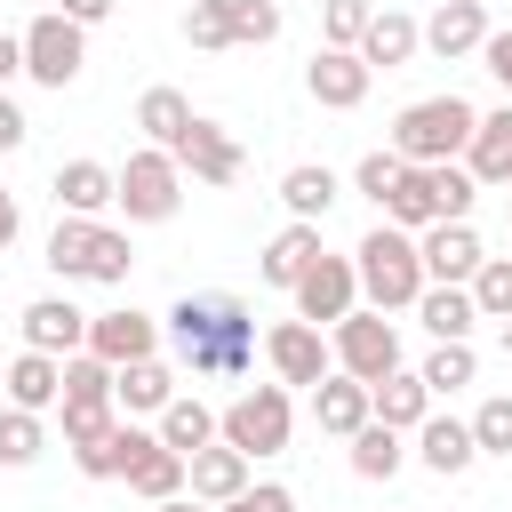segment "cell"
Here are the masks:
<instances>
[{
  "label": "cell",
  "mask_w": 512,
  "mask_h": 512,
  "mask_svg": "<svg viewBox=\"0 0 512 512\" xmlns=\"http://www.w3.org/2000/svg\"><path fill=\"white\" fill-rule=\"evenodd\" d=\"M168 336H176V368L200 376V384H240L256 368V320L232 288H200V296H176L168 312Z\"/></svg>",
  "instance_id": "6da1fadb"
},
{
  "label": "cell",
  "mask_w": 512,
  "mask_h": 512,
  "mask_svg": "<svg viewBox=\"0 0 512 512\" xmlns=\"http://www.w3.org/2000/svg\"><path fill=\"white\" fill-rule=\"evenodd\" d=\"M352 264H360L368 312H416V296L432 288V280H424V248H416V232H400V224H376V232L352 248Z\"/></svg>",
  "instance_id": "7a4b0ae2"
},
{
  "label": "cell",
  "mask_w": 512,
  "mask_h": 512,
  "mask_svg": "<svg viewBox=\"0 0 512 512\" xmlns=\"http://www.w3.org/2000/svg\"><path fill=\"white\" fill-rule=\"evenodd\" d=\"M472 128H480V112L448 88V96H416L400 120H392V152L408 160V168H448L464 144H472Z\"/></svg>",
  "instance_id": "3957f363"
},
{
  "label": "cell",
  "mask_w": 512,
  "mask_h": 512,
  "mask_svg": "<svg viewBox=\"0 0 512 512\" xmlns=\"http://www.w3.org/2000/svg\"><path fill=\"white\" fill-rule=\"evenodd\" d=\"M48 264H56L64 280L120 288L136 256H128V232H112V224H96V216H56V232H48Z\"/></svg>",
  "instance_id": "277c9868"
},
{
  "label": "cell",
  "mask_w": 512,
  "mask_h": 512,
  "mask_svg": "<svg viewBox=\"0 0 512 512\" xmlns=\"http://www.w3.org/2000/svg\"><path fill=\"white\" fill-rule=\"evenodd\" d=\"M288 432H296V400H288V384H248V392L216 416V440L240 448L248 464H256V456H280Z\"/></svg>",
  "instance_id": "5b68a950"
},
{
  "label": "cell",
  "mask_w": 512,
  "mask_h": 512,
  "mask_svg": "<svg viewBox=\"0 0 512 512\" xmlns=\"http://www.w3.org/2000/svg\"><path fill=\"white\" fill-rule=\"evenodd\" d=\"M120 208H128V224H168V216L184 208V168H176V152H160V144L128 152V168H120Z\"/></svg>",
  "instance_id": "8992f818"
},
{
  "label": "cell",
  "mask_w": 512,
  "mask_h": 512,
  "mask_svg": "<svg viewBox=\"0 0 512 512\" xmlns=\"http://www.w3.org/2000/svg\"><path fill=\"white\" fill-rule=\"evenodd\" d=\"M80 64H88V32H80L64 8H48V16L24 24V72H32L40 88H72Z\"/></svg>",
  "instance_id": "52a82bcc"
},
{
  "label": "cell",
  "mask_w": 512,
  "mask_h": 512,
  "mask_svg": "<svg viewBox=\"0 0 512 512\" xmlns=\"http://www.w3.org/2000/svg\"><path fill=\"white\" fill-rule=\"evenodd\" d=\"M328 344H336V368L360 376V384H384V376L400 368V328H392V312H344Z\"/></svg>",
  "instance_id": "ba28073f"
},
{
  "label": "cell",
  "mask_w": 512,
  "mask_h": 512,
  "mask_svg": "<svg viewBox=\"0 0 512 512\" xmlns=\"http://www.w3.org/2000/svg\"><path fill=\"white\" fill-rule=\"evenodd\" d=\"M264 360H272V384H320V376H336V344L312 328V320H280V328H264Z\"/></svg>",
  "instance_id": "9c48e42d"
},
{
  "label": "cell",
  "mask_w": 512,
  "mask_h": 512,
  "mask_svg": "<svg viewBox=\"0 0 512 512\" xmlns=\"http://www.w3.org/2000/svg\"><path fill=\"white\" fill-rule=\"evenodd\" d=\"M288 296H296V320H312V328H320V320H344V312H360V264L320 248V264H312Z\"/></svg>",
  "instance_id": "30bf717a"
},
{
  "label": "cell",
  "mask_w": 512,
  "mask_h": 512,
  "mask_svg": "<svg viewBox=\"0 0 512 512\" xmlns=\"http://www.w3.org/2000/svg\"><path fill=\"white\" fill-rule=\"evenodd\" d=\"M16 320H24V352L72 360V352H88V320H96V312H80L72 296H32Z\"/></svg>",
  "instance_id": "8fae6325"
},
{
  "label": "cell",
  "mask_w": 512,
  "mask_h": 512,
  "mask_svg": "<svg viewBox=\"0 0 512 512\" xmlns=\"http://www.w3.org/2000/svg\"><path fill=\"white\" fill-rule=\"evenodd\" d=\"M368 64H360V48H312V64H304V88H312V104L320 112H352V104H368Z\"/></svg>",
  "instance_id": "7c38bea8"
},
{
  "label": "cell",
  "mask_w": 512,
  "mask_h": 512,
  "mask_svg": "<svg viewBox=\"0 0 512 512\" xmlns=\"http://www.w3.org/2000/svg\"><path fill=\"white\" fill-rule=\"evenodd\" d=\"M416 248H424V280L432 288H472V272L488 264L472 224H432V232H416Z\"/></svg>",
  "instance_id": "4fadbf2b"
},
{
  "label": "cell",
  "mask_w": 512,
  "mask_h": 512,
  "mask_svg": "<svg viewBox=\"0 0 512 512\" xmlns=\"http://www.w3.org/2000/svg\"><path fill=\"white\" fill-rule=\"evenodd\" d=\"M88 352H96L104 368L160 360V320H144L136 304H120V312H96V320H88Z\"/></svg>",
  "instance_id": "5bb4252c"
},
{
  "label": "cell",
  "mask_w": 512,
  "mask_h": 512,
  "mask_svg": "<svg viewBox=\"0 0 512 512\" xmlns=\"http://www.w3.org/2000/svg\"><path fill=\"white\" fill-rule=\"evenodd\" d=\"M424 48H432L440 64L480 56V48H488V0H440L432 24H424Z\"/></svg>",
  "instance_id": "9a60e30c"
},
{
  "label": "cell",
  "mask_w": 512,
  "mask_h": 512,
  "mask_svg": "<svg viewBox=\"0 0 512 512\" xmlns=\"http://www.w3.org/2000/svg\"><path fill=\"white\" fill-rule=\"evenodd\" d=\"M312 424H320V432H336V440H352L360 424H376V392H368L360 376H344V368H336V376H320V384H312Z\"/></svg>",
  "instance_id": "2e32d148"
},
{
  "label": "cell",
  "mask_w": 512,
  "mask_h": 512,
  "mask_svg": "<svg viewBox=\"0 0 512 512\" xmlns=\"http://www.w3.org/2000/svg\"><path fill=\"white\" fill-rule=\"evenodd\" d=\"M176 168H184L192 184H232V176H240V144H232V128L192 120V136L176 144Z\"/></svg>",
  "instance_id": "e0dca14e"
},
{
  "label": "cell",
  "mask_w": 512,
  "mask_h": 512,
  "mask_svg": "<svg viewBox=\"0 0 512 512\" xmlns=\"http://www.w3.org/2000/svg\"><path fill=\"white\" fill-rule=\"evenodd\" d=\"M416 456H424V472L464 480V472L480 464V440H472V424H456V416H424V424H416Z\"/></svg>",
  "instance_id": "ac0fdd59"
},
{
  "label": "cell",
  "mask_w": 512,
  "mask_h": 512,
  "mask_svg": "<svg viewBox=\"0 0 512 512\" xmlns=\"http://www.w3.org/2000/svg\"><path fill=\"white\" fill-rule=\"evenodd\" d=\"M56 208H64V216L120 208V168H104V160H64V168H56Z\"/></svg>",
  "instance_id": "d6986e66"
},
{
  "label": "cell",
  "mask_w": 512,
  "mask_h": 512,
  "mask_svg": "<svg viewBox=\"0 0 512 512\" xmlns=\"http://www.w3.org/2000/svg\"><path fill=\"white\" fill-rule=\"evenodd\" d=\"M312 264H320V224H288V232H272V240H264V256H256L264 288H296Z\"/></svg>",
  "instance_id": "ffe728a7"
},
{
  "label": "cell",
  "mask_w": 512,
  "mask_h": 512,
  "mask_svg": "<svg viewBox=\"0 0 512 512\" xmlns=\"http://www.w3.org/2000/svg\"><path fill=\"white\" fill-rule=\"evenodd\" d=\"M416 48H424V24H416V16H400V8H376L368 40H360V64H368V72H400Z\"/></svg>",
  "instance_id": "44dd1931"
},
{
  "label": "cell",
  "mask_w": 512,
  "mask_h": 512,
  "mask_svg": "<svg viewBox=\"0 0 512 512\" xmlns=\"http://www.w3.org/2000/svg\"><path fill=\"white\" fill-rule=\"evenodd\" d=\"M192 120H200V112H192L184 88H144V96H136V128H144V144H160V152H176V144L192 136Z\"/></svg>",
  "instance_id": "7402d4cb"
},
{
  "label": "cell",
  "mask_w": 512,
  "mask_h": 512,
  "mask_svg": "<svg viewBox=\"0 0 512 512\" xmlns=\"http://www.w3.org/2000/svg\"><path fill=\"white\" fill-rule=\"evenodd\" d=\"M112 400L128 416H160L176 400V368L168 360H128V368H112Z\"/></svg>",
  "instance_id": "603a6c76"
},
{
  "label": "cell",
  "mask_w": 512,
  "mask_h": 512,
  "mask_svg": "<svg viewBox=\"0 0 512 512\" xmlns=\"http://www.w3.org/2000/svg\"><path fill=\"white\" fill-rule=\"evenodd\" d=\"M184 480H192V464L176 456V448H160V432L136 448V464H128V496H144V504H168V496H184Z\"/></svg>",
  "instance_id": "cb8c5ba5"
},
{
  "label": "cell",
  "mask_w": 512,
  "mask_h": 512,
  "mask_svg": "<svg viewBox=\"0 0 512 512\" xmlns=\"http://www.w3.org/2000/svg\"><path fill=\"white\" fill-rule=\"evenodd\" d=\"M464 168H472V184H512V104L480 112V128L464 144Z\"/></svg>",
  "instance_id": "d4e9b609"
},
{
  "label": "cell",
  "mask_w": 512,
  "mask_h": 512,
  "mask_svg": "<svg viewBox=\"0 0 512 512\" xmlns=\"http://www.w3.org/2000/svg\"><path fill=\"white\" fill-rule=\"evenodd\" d=\"M384 224H400V232H432V224H440V184H432V168H400V184L384 192Z\"/></svg>",
  "instance_id": "484cf974"
},
{
  "label": "cell",
  "mask_w": 512,
  "mask_h": 512,
  "mask_svg": "<svg viewBox=\"0 0 512 512\" xmlns=\"http://www.w3.org/2000/svg\"><path fill=\"white\" fill-rule=\"evenodd\" d=\"M64 400V360H48V352H16L8 360V408H56Z\"/></svg>",
  "instance_id": "4316f807"
},
{
  "label": "cell",
  "mask_w": 512,
  "mask_h": 512,
  "mask_svg": "<svg viewBox=\"0 0 512 512\" xmlns=\"http://www.w3.org/2000/svg\"><path fill=\"white\" fill-rule=\"evenodd\" d=\"M376 392V424H392V432H416L424 416H432V384L416 376V368H392L384 384H368Z\"/></svg>",
  "instance_id": "83f0119b"
},
{
  "label": "cell",
  "mask_w": 512,
  "mask_h": 512,
  "mask_svg": "<svg viewBox=\"0 0 512 512\" xmlns=\"http://www.w3.org/2000/svg\"><path fill=\"white\" fill-rule=\"evenodd\" d=\"M160 448H176L184 464H192L200 448H216V408L192 400V392H176V400L160 408Z\"/></svg>",
  "instance_id": "f1b7e54d"
},
{
  "label": "cell",
  "mask_w": 512,
  "mask_h": 512,
  "mask_svg": "<svg viewBox=\"0 0 512 512\" xmlns=\"http://www.w3.org/2000/svg\"><path fill=\"white\" fill-rule=\"evenodd\" d=\"M416 320L432 328V344H472L480 304H472V288H424V296H416Z\"/></svg>",
  "instance_id": "f546056e"
},
{
  "label": "cell",
  "mask_w": 512,
  "mask_h": 512,
  "mask_svg": "<svg viewBox=\"0 0 512 512\" xmlns=\"http://www.w3.org/2000/svg\"><path fill=\"white\" fill-rule=\"evenodd\" d=\"M184 488H192L200 504H232V496L248 488V456L216 440V448H200V456H192V480H184Z\"/></svg>",
  "instance_id": "4dcf8cb0"
},
{
  "label": "cell",
  "mask_w": 512,
  "mask_h": 512,
  "mask_svg": "<svg viewBox=\"0 0 512 512\" xmlns=\"http://www.w3.org/2000/svg\"><path fill=\"white\" fill-rule=\"evenodd\" d=\"M280 200H288V216H296V224H320V216L336 208V168H312V160H296V168L280 176Z\"/></svg>",
  "instance_id": "1f68e13d"
},
{
  "label": "cell",
  "mask_w": 512,
  "mask_h": 512,
  "mask_svg": "<svg viewBox=\"0 0 512 512\" xmlns=\"http://www.w3.org/2000/svg\"><path fill=\"white\" fill-rule=\"evenodd\" d=\"M144 440H152V432H144V424H128V416H120V424H112V432H104V440H96V448H80V456H72V464H80V472H88V480H128V464H136V448H144Z\"/></svg>",
  "instance_id": "d6a6232c"
},
{
  "label": "cell",
  "mask_w": 512,
  "mask_h": 512,
  "mask_svg": "<svg viewBox=\"0 0 512 512\" xmlns=\"http://www.w3.org/2000/svg\"><path fill=\"white\" fill-rule=\"evenodd\" d=\"M400 456H408V448H400L392 424H360V432H352V472H360V480H392Z\"/></svg>",
  "instance_id": "836d02e7"
},
{
  "label": "cell",
  "mask_w": 512,
  "mask_h": 512,
  "mask_svg": "<svg viewBox=\"0 0 512 512\" xmlns=\"http://www.w3.org/2000/svg\"><path fill=\"white\" fill-rule=\"evenodd\" d=\"M40 448H48L40 416H32V408H8V400H0V464H8V472H24V464H40Z\"/></svg>",
  "instance_id": "e575fe53"
},
{
  "label": "cell",
  "mask_w": 512,
  "mask_h": 512,
  "mask_svg": "<svg viewBox=\"0 0 512 512\" xmlns=\"http://www.w3.org/2000/svg\"><path fill=\"white\" fill-rule=\"evenodd\" d=\"M368 24H376V0H320V48H360L368 40Z\"/></svg>",
  "instance_id": "d590c367"
},
{
  "label": "cell",
  "mask_w": 512,
  "mask_h": 512,
  "mask_svg": "<svg viewBox=\"0 0 512 512\" xmlns=\"http://www.w3.org/2000/svg\"><path fill=\"white\" fill-rule=\"evenodd\" d=\"M416 376H424L432 400H440V392H464V384L480 376V360H472V344H432V360H424Z\"/></svg>",
  "instance_id": "8d00e7d4"
},
{
  "label": "cell",
  "mask_w": 512,
  "mask_h": 512,
  "mask_svg": "<svg viewBox=\"0 0 512 512\" xmlns=\"http://www.w3.org/2000/svg\"><path fill=\"white\" fill-rule=\"evenodd\" d=\"M472 304H480V320H512V256H488L480 272H472Z\"/></svg>",
  "instance_id": "74e56055"
},
{
  "label": "cell",
  "mask_w": 512,
  "mask_h": 512,
  "mask_svg": "<svg viewBox=\"0 0 512 512\" xmlns=\"http://www.w3.org/2000/svg\"><path fill=\"white\" fill-rule=\"evenodd\" d=\"M224 8H232V48L280 40V0H224Z\"/></svg>",
  "instance_id": "f35d334b"
},
{
  "label": "cell",
  "mask_w": 512,
  "mask_h": 512,
  "mask_svg": "<svg viewBox=\"0 0 512 512\" xmlns=\"http://www.w3.org/2000/svg\"><path fill=\"white\" fill-rule=\"evenodd\" d=\"M472 440H480V456H512V392L472 408Z\"/></svg>",
  "instance_id": "ab89813d"
},
{
  "label": "cell",
  "mask_w": 512,
  "mask_h": 512,
  "mask_svg": "<svg viewBox=\"0 0 512 512\" xmlns=\"http://www.w3.org/2000/svg\"><path fill=\"white\" fill-rule=\"evenodd\" d=\"M184 40L192 48H232V8L224 0H192L184 8Z\"/></svg>",
  "instance_id": "60d3db41"
},
{
  "label": "cell",
  "mask_w": 512,
  "mask_h": 512,
  "mask_svg": "<svg viewBox=\"0 0 512 512\" xmlns=\"http://www.w3.org/2000/svg\"><path fill=\"white\" fill-rule=\"evenodd\" d=\"M400 168H408V160H400V152H392V144H384V152H368V160H360V168H352V184H360V192H368V200H376V208H384V192H392V184H400Z\"/></svg>",
  "instance_id": "b9f144b4"
},
{
  "label": "cell",
  "mask_w": 512,
  "mask_h": 512,
  "mask_svg": "<svg viewBox=\"0 0 512 512\" xmlns=\"http://www.w3.org/2000/svg\"><path fill=\"white\" fill-rule=\"evenodd\" d=\"M216 512H296V496H288L280 480H256V488H240V496L216 504Z\"/></svg>",
  "instance_id": "7bdbcfd3"
},
{
  "label": "cell",
  "mask_w": 512,
  "mask_h": 512,
  "mask_svg": "<svg viewBox=\"0 0 512 512\" xmlns=\"http://www.w3.org/2000/svg\"><path fill=\"white\" fill-rule=\"evenodd\" d=\"M480 64H488V80L512 96V32H488V48H480Z\"/></svg>",
  "instance_id": "ee69618b"
},
{
  "label": "cell",
  "mask_w": 512,
  "mask_h": 512,
  "mask_svg": "<svg viewBox=\"0 0 512 512\" xmlns=\"http://www.w3.org/2000/svg\"><path fill=\"white\" fill-rule=\"evenodd\" d=\"M24 136H32V120H24V112L8 104V88H0V152H16Z\"/></svg>",
  "instance_id": "f6af8a7d"
},
{
  "label": "cell",
  "mask_w": 512,
  "mask_h": 512,
  "mask_svg": "<svg viewBox=\"0 0 512 512\" xmlns=\"http://www.w3.org/2000/svg\"><path fill=\"white\" fill-rule=\"evenodd\" d=\"M112 8H120V0H64V16H72V24H80V32H88V24H104V16H112Z\"/></svg>",
  "instance_id": "bcb514c9"
},
{
  "label": "cell",
  "mask_w": 512,
  "mask_h": 512,
  "mask_svg": "<svg viewBox=\"0 0 512 512\" xmlns=\"http://www.w3.org/2000/svg\"><path fill=\"white\" fill-rule=\"evenodd\" d=\"M24 72V32H0V88Z\"/></svg>",
  "instance_id": "7dc6e473"
},
{
  "label": "cell",
  "mask_w": 512,
  "mask_h": 512,
  "mask_svg": "<svg viewBox=\"0 0 512 512\" xmlns=\"http://www.w3.org/2000/svg\"><path fill=\"white\" fill-rule=\"evenodd\" d=\"M16 232H24V208H16V192L0 184V248H16Z\"/></svg>",
  "instance_id": "c3c4849f"
},
{
  "label": "cell",
  "mask_w": 512,
  "mask_h": 512,
  "mask_svg": "<svg viewBox=\"0 0 512 512\" xmlns=\"http://www.w3.org/2000/svg\"><path fill=\"white\" fill-rule=\"evenodd\" d=\"M152 512H216V504H200V496H168V504H152Z\"/></svg>",
  "instance_id": "681fc988"
},
{
  "label": "cell",
  "mask_w": 512,
  "mask_h": 512,
  "mask_svg": "<svg viewBox=\"0 0 512 512\" xmlns=\"http://www.w3.org/2000/svg\"><path fill=\"white\" fill-rule=\"evenodd\" d=\"M504 360H512V320H504Z\"/></svg>",
  "instance_id": "f907efd6"
},
{
  "label": "cell",
  "mask_w": 512,
  "mask_h": 512,
  "mask_svg": "<svg viewBox=\"0 0 512 512\" xmlns=\"http://www.w3.org/2000/svg\"><path fill=\"white\" fill-rule=\"evenodd\" d=\"M0 400H8V368H0Z\"/></svg>",
  "instance_id": "816d5d0a"
}]
</instances>
